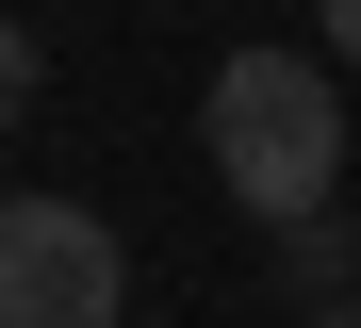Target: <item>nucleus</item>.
Returning a JSON list of instances; mask_svg holds the SVG:
<instances>
[{
    "label": "nucleus",
    "mask_w": 361,
    "mask_h": 328,
    "mask_svg": "<svg viewBox=\"0 0 361 328\" xmlns=\"http://www.w3.org/2000/svg\"><path fill=\"white\" fill-rule=\"evenodd\" d=\"M197 148H214V181L247 197L263 230H312L345 197V83L312 49H230L214 99H197Z\"/></svg>",
    "instance_id": "nucleus-1"
},
{
    "label": "nucleus",
    "mask_w": 361,
    "mask_h": 328,
    "mask_svg": "<svg viewBox=\"0 0 361 328\" xmlns=\"http://www.w3.org/2000/svg\"><path fill=\"white\" fill-rule=\"evenodd\" d=\"M132 262L82 197H0V328H115Z\"/></svg>",
    "instance_id": "nucleus-2"
},
{
    "label": "nucleus",
    "mask_w": 361,
    "mask_h": 328,
    "mask_svg": "<svg viewBox=\"0 0 361 328\" xmlns=\"http://www.w3.org/2000/svg\"><path fill=\"white\" fill-rule=\"evenodd\" d=\"M279 279H295V296H312V312H329V296L361 279V214H345V197H329V214H312V230H279Z\"/></svg>",
    "instance_id": "nucleus-3"
},
{
    "label": "nucleus",
    "mask_w": 361,
    "mask_h": 328,
    "mask_svg": "<svg viewBox=\"0 0 361 328\" xmlns=\"http://www.w3.org/2000/svg\"><path fill=\"white\" fill-rule=\"evenodd\" d=\"M33 83H49V66H33V33H17V17H0V131H17V115H33Z\"/></svg>",
    "instance_id": "nucleus-4"
},
{
    "label": "nucleus",
    "mask_w": 361,
    "mask_h": 328,
    "mask_svg": "<svg viewBox=\"0 0 361 328\" xmlns=\"http://www.w3.org/2000/svg\"><path fill=\"white\" fill-rule=\"evenodd\" d=\"M312 33H329V66H361V0H312Z\"/></svg>",
    "instance_id": "nucleus-5"
},
{
    "label": "nucleus",
    "mask_w": 361,
    "mask_h": 328,
    "mask_svg": "<svg viewBox=\"0 0 361 328\" xmlns=\"http://www.w3.org/2000/svg\"><path fill=\"white\" fill-rule=\"evenodd\" d=\"M312 328H361V296H329V312H312Z\"/></svg>",
    "instance_id": "nucleus-6"
}]
</instances>
